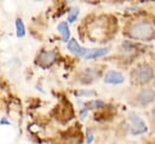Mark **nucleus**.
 Returning a JSON list of instances; mask_svg holds the SVG:
<instances>
[{"label": "nucleus", "mask_w": 155, "mask_h": 144, "mask_svg": "<svg viewBox=\"0 0 155 144\" xmlns=\"http://www.w3.org/2000/svg\"><path fill=\"white\" fill-rule=\"evenodd\" d=\"M128 34L132 39L138 40H149L154 35V27L148 21L134 22L128 28Z\"/></svg>", "instance_id": "f257e3e1"}, {"label": "nucleus", "mask_w": 155, "mask_h": 144, "mask_svg": "<svg viewBox=\"0 0 155 144\" xmlns=\"http://www.w3.org/2000/svg\"><path fill=\"white\" fill-rule=\"evenodd\" d=\"M154 76V70L150 65L148 64H140L139 67H137V69H134L133 71V77L136 81H138L139 83H145L149 82Z\"/></svg>", "instance_id": "f03ea898"}, {"label": "nucleus", "mask_w": 155, "mask_h": 144, "mask_svg": "<svg viewBox=\"0 0 155 144\" xmlns=\"http://www.w3.org/2000/svg\"><path fill=\"white\" fill-rule=\"evenodd\" d=\"M130 120H131V126H132V134H140L147 131V126L143 122V120L134 113L130 114Z\"/></svg>", "instance_id": "7ed1b4c3"}, {"label": "nucleus", "mask_w": 155, "mask_h": 144, "mask_svg": "<svg viewBox=\"0 0 155 144\" xmlns=\"http://www.w3.org/2000/svg\"><path fill=\"white\" fill-rule=\"evenodd\" d=\"M154 99H155V91L151 88L142 90L137 94V103L140 105H147V104L151 103Z\"/></svg>", "instance_id": "20e7f679"}, {"label": "nucleus", "mask_w": 155, "mask_h": 144, "mask_svg": "<svg viewBox=\"0 0 155 144\" xmlns=\"http://www.w3.org/2000/svg\"><path fill=\"white\" fill-rule=\"evenodd\" d=\"M56 57H57L56 51H41L39 57H38V59H39L40 64L46 67V65H51L54 62Z\"/></svg>", "instance_id": "39448f33"}, {"label": "nucleus", "mask_w": 155, "mask_h": 144, "mask_svg": "<svg viewBox=\"0 0 155 144\" xmlns=\"http://www.w3.org/2000/svg\"><path fill=\"white\" fill-rule=\"evenodd\" d=\"M124 76L119 71H115V70H110L105 74L104 76V82L107 83H113V85H119V83H122L124 82Z\"/></svg>", "instance_id": "423d86ee"}, {"label": "nucleus", "mask_w": 155, "mask_h": 144, "mask_svg": "<svg viewBox=\"0 0 155 144\" xmlns=\"http://www.w3.org/2000/svg\"><path fill=\"white\" fill-rule=\"evenodd\" d=\"M67 47H68V50H69L70 52H73V53H75V54H78V56H80V57H84L85 53H86V51H87L86 48L81 47V46L78 44V41H76L75 39H70V40L68 41Z\"/></svg>", "instance_id": "0eeeda50"}, {"label": "nucleus", "mask_w": 155, "mask_h": 144, "mask_svg": "<svg viewBox=\"0 0 155 144\" xmlns=\"http://www.w3.org/2000/svg\"><path fill=\"white\" fill-rule=\"evenodd\" d=\"M109 52V48L108 47H102V48H91V50H87L84 58L85 59H92V58H97V57H102L104 54H107Z\"/></svg>", "instance_id": "6e6552de"}, {"label": "nucleus", "mask_w": 155, "mask_h": 144, "mask_svg": "<svg viewBox=\"0 0 155 144\" xmlns=\"http://www.w3.org/2000/svg\"><path fill=\"white\" fill-rule=\"evenodd\" d=\"M57 29H58V31L62 34V40L65 41V42H68V40H69V38H70V30H69L68 23H65V22L59 23L58 27H57Z\"/></svg>", "instance_id": "1a4fd4ad"}, {"label": "nucleus", "mask_w": 155, "mask_h": 144, "mask_svg": "<svg viewBox=\"0 0 155 144\" xmlns=\"http://www.w3.org/2000/svg\"><path fill=\"white\" fill-rule=\"evenodd\" d=\"M16 35L18 38H23L25 35V28H24L23 21L21 18H17L16 19Z\"/></svg>", "instance_id": "9d476101"}, {"label": "nucleus", "mask_w": 155, "mask_h": 144, "mask_svg": "<svg viewBox=\"0 0 155 144\" xmlns=\"http://www.w3.org/2000/svg\"><path fill=\"white\" fill-rule=\"evenodd\" d=\"M85 106H86V109H97V108L104 106V102L97 100V99L96 100H90V102H86Z\"/></svg>", "instance_id": "9b49d317"}, {"label": "nucleus", "mask_w": 155, "mask_h": 144, "mask_svg": "<svg viewBox=\"0 0 155 144\" xmlns=\"http://www.w3.org/2000/svg\"><path fill=\"white\" fill-rule=\"evenodd\" d=\"M78 15H79V10L78 8H71V11H69V15H68V21L74 22L76 19Z\"/></svg>", "instance_id": "f8f14e48"}, {"label": "nucleus", "mask_w": 155, "mask_h": 144, "mask_svg": "<svg viewBox=\"0 0 155 144\" xmlns=\"http://www.w3.org/2000/svg\"><path fill=\"white\" fill-rule=\"evenodd\" d=\"M76 96H94L96 92L94 91H79V92H75Z\"/></svg>", "instance_id": "ddd939ff"}, {"label": "nucleus", "mask_w": 155, "mask_h": 144, "mask_svg": "<svg viewBox=\"0 0 155 144\" xmlns=\"http://www.w3.org/2000/svg\"><path fill=\"white\" fill-rule=\"evenodd\" d=\"M92 140H93V134H92V132L88 129V131H87V138H86V143H87V144H90Z\"/></svg>", "instance_id": "4468645a"}, {"label": "nucleus", "mask_w": 155, "mask_h": 144, "mask_svg": "<svg viewBox=\"0 0 155 144\" xmlns=\"http://www.w3.org/2000/svg\"><path fill=\"white\" fill-rule=\"evenodd\" d=\"M0 123H1V125H10V121H7V120L4 117V119L0 121Z\"/></svg>", "instance_id": "2eb2a0df"}, {"label": "nucleus", "mask_w": 155, "mask_h": 144, "mask_svg": "<svg viewBox=\"0 0 155 144\" xmlns=\"http://www.w3.org/2000/svg\"><path fill=\"white\" fill-rule=\"evenodd\" d=\"M151 117H153V121L155 122V108H154L153 111H151Z\"/></svg>", "instance_id": "dca6fc26"}]
</instances>
